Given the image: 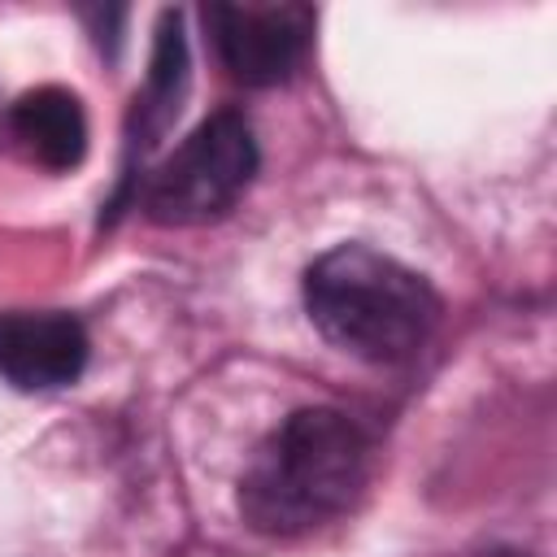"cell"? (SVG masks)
Instances as JSON below:
<instances>
[{
  "label": "cell",
  "mask_w": 557,
  "mask_h": 557,
  "mask_svg": "<svg viewBox=\"0 0 557 557\" xmlns=\"http://www.w3.org/2000/svg\"><path fill=\"white\" fill-rule=\"evenodd\" d=\"M87 366V331L61 309L0 313V374L22 392L65 387Z\"/></svg>",
  "instance_id": "5b68a950"
},
{
  "label": "cell",
  "mask_w": 557,
  "mask_h": 557,
  "mask_svg": "<svg viewBox=\"0 0 557 557\" xmlns=\"http://www.w3.org/2000/svg\"><path fill=\"white\" fill-rule=\"evenodd\" d=\"M305 309L326 344L374 366L409 361L440 322L435 287L366 244H339L305 270Z\"/></svg>",
  "instance_id": "7a4b0ae2"
},
{
  "label": "cell",
  "mask_w": 557,
  "mask_h": 557,
  "mask_svg": "<svg viewBox=\"0 0 557 557\" xmlns=\"http://www.w3.org/2000/svg\"><path fill=\"white\" fill-rule=\"evenodd\" d=\"M370 479V435L331 405L287 413L239 474V513L261 535H305L339 518Z\"/></svg>",
  "instance_id": "6da1fadb"
},
{
  "label": "cell",
  "mask_w": 557,
  "mask_h": 557,
  "mask_svg": "<svg viewBox=\"0 0 557 557\" xmlns=\"http://www.w3.org/2000/svg\"><path fill=\"white\" fill-rule=\"evenodd\" d=\"M309 4H209L205 26L213 35L218 61L244 87L287 83L313 44Z\"/></svg>",
  "instance_id": "277c9868"
},
{
  "label": "cell",
  "mask_w": 557,
  "mask_h": 557,
  "mask_svg": "<svg viewBox=\"0 0 557 557\" xmlns=\"http://www.w3.org/2000/svg\"><path fill=\"white\" fill-rule=\"evenodd\" d=\"M257 174V139L239 109L209 113L157 170L144 174V213L161 226H200L235 209Z\"/></svg>",
  "instance_id": "3957f363"
},
{
  "label": "cell",
  "mask_w": 557,
  "mask_h": 557,
  "mask_svg": "<svg viewBox=\"0 0 557 557\" xmlns=\"http://www.w3.org/2000/svg\"><path fill=\"white\" fill-rule=\"evenodd\" d=\"M187 91V39H183V17L161 13L157 26V48H152V70L144 91L135 96V131H131V152H148L165 122L178 113V100Z\"/></svg>",
  "instance_id": "52a82bcc"
},
{
  "label": "cell",
  "mask_w": 557,
  "mask_h": 557,
  "mask_svg": "<svg viewBox=\"0 0 557 557\" xmlns=\"http://www.w3.org/2000/svg\"><path fill=\"white\" fill-rule=\"evenodd\" d=\"M9 135L26 161L44 170H74L87 152V113L65 87H35L9 104Z\"/></svg>",
  "instance_id": "8992f818"
}]
</instances>
